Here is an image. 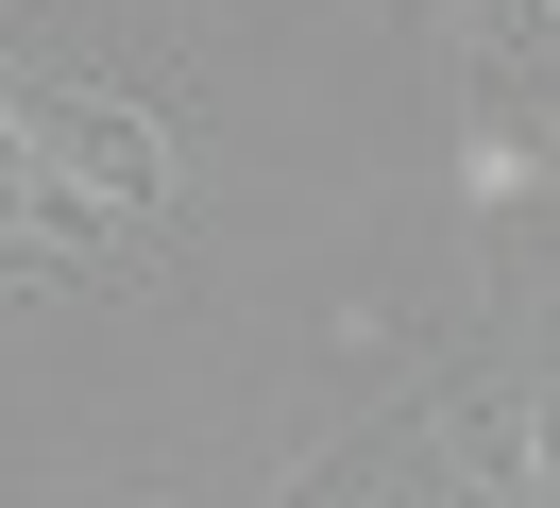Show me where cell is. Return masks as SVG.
<instances>
[{"label": "cell", "instance_id": "obj_1", "mask_svg": "<svg viewBox=\"0 0 560 508\" xmlns=\"http://www.w3.org/2000/svg\"><path fill=\"white\" fill-rule=\"evenodd\" d=\"M0 119H18V153H35L51 187L119 203V221H137L153 255H171V221H187V135L153 119V102L85 85V68H0Z\"/></svg>", "mask_w": 560, "mask_h": 508}]
</instances>
